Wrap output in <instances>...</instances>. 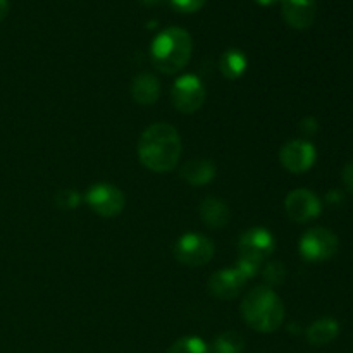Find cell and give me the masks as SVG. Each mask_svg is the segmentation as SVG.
Listing matches in <instances>:
<instances>
[{
    "mask_svg": "<svg viewBox=\"0 0 353 353\" xmlns=\"http://www.w3.org/2000/svg\"><path fill=\"white\" fill-rule=\"evenodd\" d=\"M247 281L248 278L238 265L233 269H223L210 276L209 292L219 300H231L240 295L241 288Z\"/></svg>",
    "mask_w": 353,
    "mask_h": 353,
    "instance_id": "cell-11",
    "label": "cell"
},
{
    "mask_svg": "<svg viewBox=\"0 0 353 353\" xmlns=\"http://www.w3.org/2000/svg\"><path fill=\"white\" fill-rule=\"evenodd\" d=\"M300 130L305 134H314L319 130V124H317V121L314 119V117H307V119H303L302 123H300Z\"/></svg>",
    "mask_w": 353,
    "mask_h": 353,
    "instance_id": "cell-23",
    "label": "cell"
},
{
    "mask_svg": "<svg viewBox=\"0 0 353 353\" xmlns=\"http://www.w3.org/2000/svg\"><path fill=\"white\" fill-rule=\"evenodd\" d=\"M141 164L154 172H168L176 168L181 157V138L176 128L168 123L152 124L138 141Z\"/></svg>",
    "mask_w": 353,
    "mask_h": 353,
    "instance_id": "cell-1",
    "label": "cell"
},
{
    "mask_svg": "<svg viewBox=\"0 0 353 353\" xmlns=\"http://www.w3.org/2000/svg\"><path fill=\"white\" fill-rule=\"evenodd\" d=\"M264 278L265 281L271 283V285H281L286 278V271H285V265L281 262H272L265 268L264 271Z\"/></svg>",
    "mask_w": 353,
    "mask_h": 353,
    "instance_id": "cell-21",
    "label": "cell"
},
{
    "mask_svg": "<svg viewBox=\"0 0 353 353\" xmlns=\"http://www.w3.org/2000/svg\"><path fill=\"white\" fill-rule=\"evenodd\" d=\"M216 174V168L210 161H203V159H196V161L188 162V164L183 165L181 169V178L186 183H192V185H207L214 179Z\"/></svg>",
    "mask_w": 353,
    "mask_h": 353,
    "instance_id": "cell-16",
    "label": "cell"
},
{
    "mask_svg": "<svg viewBox=\"0 0 353 353\" xmlns=\"http://www.w3.org/2000/svg\"><path fill=\"white\" fill-rule=\"evenodd\" d=\"M172 103L183 114L196 112L205 102V86L195 74H185L172 85Z\"/></svg>",
    "mask_w": 353,
    "mask_h": 353,
    "instance_id": "cell-7",
    "label": "cell"
},
{
    "mask_svg": "<svg viewBox=\"0 0 353 353\" xmlns=\"http://www.w3.org/2000/svg\"><path fill=\"white\" fill-rule=\"evenodd\" d=\"M9 14V0H0V21Z\"/></svg>",
    "mask_w": 353,
    "mask_h": 353,
    "instance_id": "cell-25",
    "label": "cell"
},
{
    "mask_svg": "<svg viewBox=\"0 0 353 353\" xmlns=\"http://www.w3.org/2000/svg\"><path fill=\"white\" fill-rule=\"evenodd\" d=\"M274 236L264 228H252L247 233L241 234L240 243H238V252L240 259L238 261L250 262L254 265H261L262 262L268 261L274 252Z\"/></svg>",
    "mask_w": 353,
    "mask_h": 353,
    "instance_id": "cell-4",
    "label": "cell"
},
{
    "mask_svg": "<svg viewBox=\"0 0 353 353\" xmlns=\"http://www.w3.org/2000/svg\"><path fill=\"white\" fill-rule=\"evenodd\" d=\"M254 2L259 3V6H262V7H269V6H272V3L279 2V0H254Z\"/></svg>",
    "mask_w": 353,
    "mask_h": 353,
    "instance_id": "cell-26",
    "label": "cell"
},
{
    "mask_svg": "<svg viewBox=\"0 0 353 353\" xmlns=\"http://www.w3.org/2000/svg\"><path fill=\"white\" fill-rule=\"evenodd\" d=\"M327 200H331V202H333V200L334 202H341L343 199H341V195L338 192H331L330 195H327Z\"/></svg>",
    "mask_w": 353,
    "mask_h": 353,
    "instance_id": "cell-27",
    "label": "cell"
},
{
    "mask_svg": "<svg viewBox=\"0 0 353 353\" xmlns=\"http://www.w3.org/2000/svg\"><path fill=\"white\" fill-rule=\"evenodd\" d=\"M174 255L181 264L199 268V265H205L212 261L214 243L202 234L188 233L178 240L174 247Z\"/></svg>",
    "mask_w": 353,
    "mask_h": 353,
    "instance_id": "cell-6",
    "label": "cell"
},
{
    "mask_svg": "<svg viewBox=\"0 0 353 353\" xmlns=\"http://www.w3.org/2000/svg\"><path fill=\"white\" fill-rule=\"evenodd\" d=\"M141 2H145V3H157V2H161V0H141Z\"/></svg>",
    "mask_w": 353,
    "mask_h": 353,
    "instance_id": "cell-28",
    "label": "cell"
},
{
    "mask_svg": "<svg viewBox=\"0 0 353 353\" xmlns=\"http://www.w3.org/2000/svg\"><path fill=\"white\" fill-rule=\"evenodd\" d=\"M219 65L221 72H223L228 79H238L245 71H247V55L241 50H236V48H230V50H226L221 55Z\"/></svg>",
    "mask_w": 353,
    "mask_h": 353,
    "instance_id": "cell-17",
    "label": "cell"
},
{
    "mask_svg": "<svg viewBox=\"0 0 353 353\" xmlns=\"http://www.w3.org/2000/svg\"><path fill=\"white\" fill-rule=\"evenodd\" d=\"M245 350V340L236 331H226L219 334L214 341V352L216 353H241Z\"/></svg>",
    "mask_w": 353,
    "mask_h": 353,
    "instance_id": "cell-18",
    "label": "cell"
},
{
    "mask_svg": "<svg viewBox=\"0 0 353 353\" xmlns=\"http://www.w3.org/2000/svg\"><path fill=\"white\" fill-rule=\"evenodd\" d=\"M161 85L157 78L152 74H140L133 79L131 85V95L140 105H152L159 99Z\"/></svg>",
    "mask_w": 353,
    "mask_h": 353,
    "instance_id": "cell-15",
    "label": "cell"
},
{
    "mask_svg": "<svg viewBox=\"0 0 353 353\" xmlns=\"http://www.w3.org/2000/svg\"><path fill=\"white\" fill-rule=\"evenodd\" d=\"M338 252V236L326 228L309 230L300 240V254L309 262L330 261Z\"/></svg>",
    "mask_w": 353,
    "mask_h": 353,
    "instance_id": "cell-5",
    "label": "cell"
},
{
    "mask_svg": "<svg viewBox=\"0 0 353 353\" xmlns=\"http://www.w3.org/2000/svg\"><path fill=\"white\" fill-rule=\"evenodd\" d=\"M79 200L81 196L74 192V190H61V192L55 195V203H57L59 209L64 210H72L79 205Z\"/></svg>",
    "mask_w": 353,
    "mask_h": 353,
    "instance_id": "cell-20",
    "label": "cell"
},
{
    "mask_svg": "<svg viewBox=\"0 0 353 353\" xmlns=\"http://www.w3.org/2000/svg\"><path fill=\"white\" fill-rule=\"evenodd\" d=\"M338 334H340L338 321L331 319V317H324V319L316 321L307 330V340L314 347H324V345H330L331 341L336 340Z\"/></svg>",
    "mask_w": 353,
    "mask_h": 353,
    "instance_id": "cell-14",
    "label": "cell"
},
{
    "mask_svg": "<svg viewBox=\"0 0 353 353\" xmlns=\"http://www.w3.org/2000/svg\"><path fill=\"white\" fill-rule=\"evenodd\" d=\"M168 353H210L209 345L196 336H186L176 341Z\"/></svg>",
    "mask_w": 353,
    "mask_h": 353,
    "instance_id": "cell-19",
    "label": "cell"
},
{
    "mask_svg": "<svg viewBox=\"0 0 353 353\" xmlns=\"http://www.w3.org/2000/svg\"><path fill=\"white\" fill-rule=\"evenodd\" d=\"M207 0H171L172 7L183 14H192L202 9Z\"/></svg>",
    "mask_w": 353,
    "mask_h": 353,
    "instance_id": "cell-22",
    "label": "cell"
},
{
    "mask_svg": "<svg viewBox=\"0 0 353 353\" xmlns=\"http://www.w3.org/2000/svg\"><path fill=\"white\" fill-rule=\"evenodd\" d=\"M285 209L290 219L295 223H309V221L316 219L321 212H323V205L317 195H314L310 190L300 188L293 190L285 200Z\"/></svg>",
    "mask_w": 353,
    "mask_h": 353,
    "instance_id": "cell-9",
    "label": "cell"
},
{
    "mask_svg": "<svg viewBox=\"0 0 353 353\" xmlns=\"http://www.w3.org/2000/svg\"><path fill=\"white\" fill-rule=\"evenodd\" d=\"M316 147L305 140H293L281 148V164L292 172H305L316 162Z\"/></svg>",
    "mask_w": 353,
    "mask_h": 353,
    "instance_id": "cell-10",
    "label": "cell"
},
{
    "mask_svg": "<svg viewBox=\"0 0 353 353\" xmlns=\"http://www.w3.org/2000/svg\"><path fill=\"white\" fill-rule=\"evenodd\" d=\"M241 316L252 330L272 333L285 321V305L281 299L268 286L252 288L241 303Z\"/></svg>",
    "mask_w": 353,
    "mask_h": 353,
    "instance_id": "cell-2",
    "label": "cell"
},
{
    "mask_svg": "<svg viewBox=\"0 0 353 353\" xmlns=\"http://www.w3.org/2000/svg\"><path fill=\"white\" fill-rule=\"evenodd\" d=\"M192 57V37L183 28H168L152 41V64L165 74H174L188 64Z\"/></svg>",
    "mask_w": 353,
    "mask_h": 353,
    "instance_id": "cell-3",
    "label": "cell"
},
{
    "mask_svg": "<svg viewBox=\"0 0 353 353\" xmlns=\"http://www.w3.org/2000/svg\"><path fill=\"white\" fill-rule=\"evenodd\" d=\"M202 221L212 230H221L230 223V207L219 199H205L200 205Z\"/></svg>",
    "mask_w": 353,
    "mask_h": 353,
    "instance_id": "cell-13",
    "label": "cell"
},
{
    "mask_svg": "<svg viewBox=\"0 0 353 353\" xmlns=\"http://www.w3.org/2000/svg\"><path fill=\"white\" fill-rule=\"evenodd\" d=\"M283 19L295 30H307L316 19V0H279Z\"/></svg>",
    "mask_w": 353,
    "mask_h": 353,
    "instance_id": "cell-12",
    "label": "cell"
},
{
    "mask_svg": "<svg viewBox=\"0 0 353 353\" xmlns=\"http://www.w3.org/2000/svg\"><path fill=\"white\" fill-rule=\"evenodd\" d=\"M343 183L347 186L348 192L353 193V162H348L347 165L343 168Z\"/></svg>",
    "mask_w": 353,
    "mask_h": 353,
    "instance_id": "cell-24",
    "label": "cell"
},
{
    "mask_svg": "<svg viewBox=\"0 0 353 353\" xmlns=\"http://www.w3.org/2000/svg\"><path fill=\"white\" fill-rule=\"evenodd\" d=\"M86 203L102 217H116L124 209V195L119 188L107 183L93 185L86 193Z\"/></svg>",
    "mask_w": 353,
    "mask_h": 353,
    "instance_id": "cell-8",
    "label": "cell"
}]
</instances>
